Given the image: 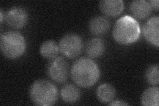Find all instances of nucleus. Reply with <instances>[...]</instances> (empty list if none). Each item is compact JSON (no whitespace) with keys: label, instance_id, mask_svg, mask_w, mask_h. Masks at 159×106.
<instances>
[{"label":"nucleus","instance_id":"aec40b11","mask_svg":"<svg viewBox=\"0 0 159 106\" xmlns=\"http://www.w3.org/2000/svg\"><path fill=\"white\" fill-rule=\"evenodd\" d=\"M0 17H1V20H0V23L1 24L3 23V17H4V14H3V9H0Z\"/></svg>","mask_w":159,"mask_h":106},{"label":"nucleus","instance_id":"2eb2a0df","mask_svg":"<svg viewBox=\"0 0 159 106\" xmlns=\"http://www.w3.org/2000/svg\"><path fill=\"white\" fill-rule=\"evenodd\" d=\"M141 104L144 106H158L159 88L153 85L147 88L141 96Z\"/></svg>","mask_w":159,"mask_h":106},{"label":"nucleus","instance_id":"a211bd4d","mask_svg":"<svg viewBox=\"0 0 159 106\" xmlns=\"http://www.w3.org/2000/svg\"><path fill=\"white\" fill-rule=\"evenodd\" d=\"M109 105H115V106H124V105H129V104L127 102H125V101L122 100H114L111 101V102L108 104Z\"/></svg>","mask_w":159,"mask_h":106},{"label":"nucleus","instance_id":"7ed1b4c3","mask_svg":"<svg viewBox=\"0 0 159 106\" xmlns=\"http://www.w3.org/2000/svg\"><path fill=\"white\" fill-rule=\"evenodd\" d=\"M29 96L31 102L39 106H51L56 103L58 91L54 84L46 80H37L30 86Z\"/></svg>","mask_w":159,"mask_h":106},{"label":"nucleus","instance_id":"6e6552de","mask_svg":"<svg viewBox=\"0 0 159 106\" xmlns=\"http://www.w3.org/2000/svg\"><path fill=\"white\" fill-rule=\"evenodd\" d=\"M159 17L149 18L143 27V37L146 41L157 48L159 45Z\"/></svg>","mask_w":159,"mask_h":106},{"label":"nucleus","instance_id":"9d476101","mask_svg":"<svg viewBox=\"0 0 159 106\" xmlns=\"http://www.w3.org/2000/svg\"><path fill=\"white\" fill-rule=\"evenodd\" d=\"M110 26V22L107 18L99 16L92 18L88 23L89 32L95 36H102L106 34Z\"/></svg>","mask_w":159,"mask_h":106},{"label":"nucleus","instance_id":"f257e3e1","mask_svg":"<svg viewBox=\"0 0 159 106\" xmlns=\"http://www.w3.org/2000/svg\"><path fill=\"white\" fill-rule=\"evenodd\" d=\"M70 76L73 82L78 86L88 88L97 83L100 77V70L92 59L82 57L72 64Z\"/></svg>","mask_w":159,"mask_h":106},{"label":"nucleus","instance_id":"1a4fd4ad","mask_svg":"<svg viewBox=\"0 0 159 106\" xmlns=\"http://www.w3.org/2000/svg\"><path fill=\"white\" fill-rule=\"evenodd\" d=\"M124 2L122 0H102L99 3L100 11L106 16L117 17L124 10Z\"/></svg>","mask_w":159,"mask_h":106},{"label":"nucleus","instance_id":"0eeeda50","mask_svg":"<svg viewBox=\"0 0 159 106\" xmlns=\"http://www.w3.org/2000/svg\"><path fill=\"white\" fill-rule=\"evenodd\" d=\"M5 18L9 27L13 29H21L27 23L29 15L26 9L24 8L14 7L8 10Z\"/></svg>","mask_w":159,"mask_h":106},{"label":"nucleus","instance_id":"20e7f679","mask_svg":"<svg viewBox=\"0 0 159 106\" xmlns=\"http://www.w3.org/2000/svg\"><path fill=\"white\" fill-rule=\"evenodd\" d=\"M26 41L23 35L17 31H7L0 37V48L5 57L16 59L25 52Z\"/></svg>","mask_w":159,"mask_h":106},{"label":"nucleus","instance_id":"9b49d317","mask_svg":"<svg viewBox=\"0 0 159 106\" xmlns=\"http://www.w3.org/2000/svg\"><path fill=\"white\" fill-rule=\"evenodd\" d=\"M129 9L134 16L138 19H145L150 16L152 8L148 2L146 0H135L129 6Z\"/></svg>","mask_w":159,"mask_h":106},{"label":"nucleus","instance_id":"dca6fc26","mask_svg":"<svg viewBox=\"0 0 159 106\" xmlns=\"http://www.w3.org/2000/svg\"><path fill=\"white\" fill-rule=\"evenodd\" d=\"M39 51L43 58L51 60L56 58L60 52L58 44L53 40H48L41 44Z\"/></svg>","mask_w":159,"mask_h":106},{"label":"nucleus","instance_id":"6ab92c4d","mask_svg":"<svg viewBox=\"0 0 159 106\" xmlns=\"http://www.w3.org/2000/svg\"><path fill=\"white\" fill-rule=\"evenodd\" d=\"M149 4L151 7L152 9H155L156 11H158V0H151V1L148 2Z\"/></svg>","mask_w":159,"mask_h":106},{"label":"nucleus","instance_id":"39448f33","mask_svg":"<svg viewBox=\"0 0 159 106\" xmlns=\"http://www.w3.org/2000/svg\"><path fill=\"white\" fill-rule=\"evenodd\" d=\"M60 52L64 57L74 58L78 57L82 52L84 43L82 37L76 33H68L60 40L58 43Z\"/></svg>","mask_w":159,"mask_h":106},{"label":"nucleus","instance_id":"f8f14e48","mask_svg":"<svg viewBox=\"0 0 159 106\" xmlns=\"http://www.w3.org/2000/svg\"><path fill=\"white\" fill-rule=\"evenodd\" d=\"M86 53L90 58L101 57L106 50V44L101 38H92L86 44Z\"/></svg>","mask_w":159,"mask_h":106},{"label":"nucleus","instance_id":"ddd939ff","mask_svg":"<svg viewBox=\"0 0 159 106\" xmlns=\"http://www.w3.org/2000/svg\"><path fill=\"white\" fill-rule=\"evenodd\" d=\"M60 95L64 102L72 104L76 103L80 98L81 92L76 85L67 84L63 85L60 92Z\"/></svg>","mask_w":159,"mask_h":106},{"label":"nucleus","instance_id":"423d86ee","mask_svg":"<svg viewBox=\"0 0 159 106\" xmlns=\"http://www.w3.org/2000/svg\"><path fill=\"white\" fill-rule=\"evenodd\" d=\"M68 64L62 57L49 60L47 65L46 72L48 77L57 83H64L68 77Z\"/></svg>","mask_w":159,"mask_h":106},{"label":"nucleus","instance_id":"f03ea898","mask_svg":"<svg viewBox=\"0 0 159 106\" xmlns=\"http://www.w3.org/2000/svg\"><path fill=\"white\" fill-rule=\"evenodd\" d=\"M141 33L140 25L137 20L130 16H124L117 20L112 35L117 43L127 45L135 43L140 37Z\"/></svg>","mask_w":159,"mask_h":106},{"label":"nucleus","instance_id":"f3484780","mask_svg":"<svg viewBox=\"0 0 159 106\" xmlns=\"http://www.w3.org/2000/svg\"><path fill=\"white\" fill-rule=\"evenodd\" d=\"M145 78L148 84L152 85H157L159 82L158 64L151 65L148 67L145 73Z\"/></svg>","mask_w":159,"mask_h":106},{"label":"nucleus","instance_id":"4468645a","mask_svg":"<svg viewBox=\"0 0 159 106\" xmlns=\"http://www.w3.org/2000/svg\"><path fill=\"white\" fill-rule=\"evenodd\" d=\"M116 91L113 85L109 83H103L96 90V97L103 104H109L115 98Z\"/></svg>","mask_w":159,"mask_h":106}]
</instances>
